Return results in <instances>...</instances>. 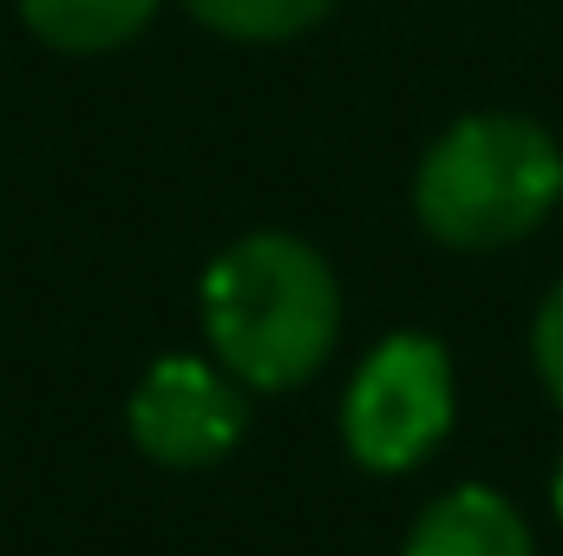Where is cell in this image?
Returning <instances> with one entry per match:
<instances>
[{"instance_id":"obj_4","label":"cell","mask_w":563,"mask_h":556,"mask_svg":"<svg viewBox=\"0 0 563 556\" xmlns=\"http://www.w3.org/2000/svg\"><path fill=\"white\" fill-rule=\"evenodd\" d=\"M132 445L164 471H203L217 458H230L243 445L250 425V387L236 374H223L203 354H164L144 367L132 387Z\"/></svg>"},{"instance_id":"obj_6","label":"cell","mask_w":563,"mask_h":556,"mask_svg":"<svg viewBox=\"0 0 563 556\" xmlns=\"http://www.w3.org/2000/svg\"><path fill=\"white\" fill-rule=\"evenodd\" d=\"M164 0H20V20L40 46L73 53V59H99L132 46L144 26L157 20Z\"/></svg>"},{"instance_id":"obj_3","label":"cell","mask_w":563,"mask_h":556,"mask_svg":"<svg viewBox=\"0 0 563 556\" xmlns=\"http://www.w3.org/2000/svg\"><path fill=\"white\" fill-rule=\"evenodd\" d=\"M452 413V354L432 334H387L341 393V445L361 471L400 478L445 445Z\"/></svg>"},{"instance_id":"obj_2","label":"cell","mask_w":563,"mask_h":556,"mask_svg":"<svg viewBox=\"0 0 563 556\" xmlns=\"http://www.w3.org/2000/svg\"><path fill=\"white\" fill-rule=\"evenodd\" d=\"M563 203V144L525 112H465L426 144L413 216L432 243L485 256L538 236Z\"/></svg>"},{"instance_id":"obj_8","label":"cell","mask_w":563,"mask_h":556,"mask_svg":"<svg viewBox=\"0 0 563 556\" xmlns=\"http://www.w3.org/2000/svg\"><path fill=\"white\" fill-rule=\"evenodd\" d=\"M531 360H538L544 393L558 400V413H563V281L544 294V308H538V321H531Z\"/></svg>"},{"instance_id":"obj_9","label":"cell","mask_w":563,"mask_h":556,"mask_svg":"<svg viewBox=\"0 0 563 556\" xmlns=\"http://www.w3.org/2000/svg\"><path fill=\"white\" fill-rule=\"evenodd\" d=\"M551 511L563 518V458H558V478H551Z\"/></svg>"},{"instance_id":"obj_5","label":"cell","mask_w":563,"mask_h":556,"mask_svg":"<svg viewBox=\"0 0 563 556\" xmlns=\"http://www.w3.org/2000/svg\"><path fill=\"white\" fill-rule=\"evenodd\" d=\"M400 556H538V544H531V524L518 518V504L505 491L459 485L420 511Z\"/></svg>"},{"instance_id":"obj_1","label":"cell","mask_w":563,"mask_h":556,"mask_svg":"<svg viewBox=\"0 0 563 556\" xmlns=\"http://www.w3.org/2000/svg\"><path fill=\"white\" fill-rule=\"evenodd\" d=\"M203 341L250 393L314 380L341 341V281L328 256L288 230L236 236L203 269Z\"/></svg>"},{"instance_id":"obj_7","label":"cell","mask_w":563,"mask_h":556,"mask_svg":"<svg viewBox=\"0 0 563 556\" xmlns=\"http://www.w3.org/2000/svg\"><path fill=\"white\" fill-rule=\"evenodd\" d=\"M184 13L223 40H250V46H276L308 26H321L334 13V0H184Z\"/></svg>"}]
</instances>
